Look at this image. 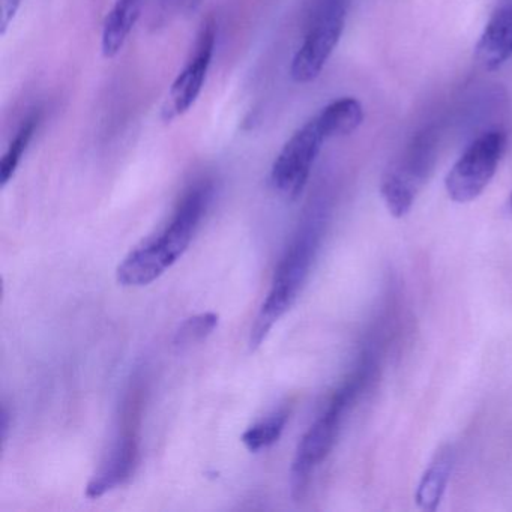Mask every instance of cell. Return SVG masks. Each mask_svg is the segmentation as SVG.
<instances>
[{"mask_svg": "<svg viewBox=\"0 0 512 512\" xmlns=\"http://www.w3.org/2000/svg\"><path fill=\"white\" fill-rule=\"evenodd\" d=\"M212 197L214 185L211 181H199L188 188L169 224L155 238L131 251L119 265V284L125 287L148 286L172 268L190 247Z\"/></svg>", "mask_w": 512, "mask_h": 512, "instance_id": "obj_1", "label": "cell"}, {"mask_svg": "<svg viewBox=\"0 0 512 512\" xmlns=\"http://www.w3.org/2000/svg\"><path fill=\"white\" fill-rule=\"evenodd\" d=\"M325 227V206L311 205L278 263L271 290L251 326V349H257L266 340L275 323L295 304L319 253Z\"/></svg>", "mask_w": 512, "mask_h": 512, "instance_id": "obj_2", "label": "cell"}, {"mask_svg": "<svg viewBox=\"0 0 512 512\" xmlns=\"http://www.w3.org/2000/svg\"><path fill=\"white\" fill-rule=\"evenodd\" d=\"M370 362H364L329 400L322 415L308 428L299 442L290 470V487L293 499H304L314 469L328 457L340 433L344 415L358 397L370 376Z\"/></svg>", "mask_w": 512, "mask_h": 512, "instance_id": "obj_3", "label": "cell"}, {"mask_svg": "<svg viewBox=\"0 0 512 512\" xmlns=\"http://www.w3.org/2000/svg\"><path fill=\"white\" fill-rule=\"evenodd\" d=\"M350 0H314L307 20V32L293 56L290 76L299 85L314 82L337 49Z\"/></svg>", "mask_w": 512, "mask_h": 512, "instance_id": "obj_4", "label": "cell"}, {"mask_svg": "<svg viewBox=\"0 0 512 512\" xmlns=\"http://www.w3.org/2000/svg\"><path fill=\"white\" fill-rule=\"evenodd\" d=\"M437 160V137L431 130H425L413 137L400 157L386 170L380 184V194L395 218L409 214L433 172Z\"/></svg>", "mask_w": 512, "mask_h": 512, "instance_id": "obj_5", "label": "cell"}, {"mask_svg": "<svg viewBox=\"0 0 512 512\" xmlns=\"http://www.w3.org/2000/svg\"><path fill=\"white\" fill-rule=\"evenodd\" d=\"M506 145L508 136L502 130H488L476 137L446 175L449 199L460 205L478 199L496 175Z\"/></svg>", "mask_w": 512, "mask_h": 512, "instance_id": "obj_6", "label": "cell"}, {"mask_svg": "<svg viewBox=\"0 0 512 512\" xmlns=\"http://www.w3.org/2000/svg\"><path fill=\"white\" fill-rule=\"evenodd\" d=\"M328 140L316 116L298 128L272 164L271 184L274 190L287 199L299 197Z\"/></svg>", "mask_w": 512, "mask_h": 512, "instance_id": "obj_7", "label": "cell"}, {"mask_svg": "<svg viewBox=\"0 0 512 512\" xmlns=\"http://www.w3.org/2000/svg\"><path fill=\"white\" fill-rule=\"evenodd\" d=\"M218 22L214 16L203 20L197 34L196 43L184 70L179 73L170 88L169 98L163 110L164 121H172L185 115L199 100L214 58L217 46Z\"/></svg>", "mask_w": 512, "mask_h": 512, "instance_id": "obj_8", "label": "cell"}, {"mask_svg": "<svg viewBox=\"0 0 512 512\" xmlns=\"http://www.w3.org/2000/svg\"><path fill=\"white\" fill-rule=\"evenodd\" d=\"M139 461V439L133 427L122 431L86 487L88 499H100L133 476Z\"/></svg>", "mask_w": 512, "mask_h": 512, "instance_id": "obj_9", "label": "cell"}, {"mask_svg": "<svg viewBox=\"0 0 512 512\" xmlns=\"http://www.w3.org/2000/svg\"><path fill=\"white\" fill-rule=\"evenodd\" d=\"M512 59V0H505L491 14L475 46V61L494 73Z\"/></svg>", "mask_w": 512, "mask_h": 512, "instance_id": "obj_10", "label": "cell"}, {"mask_svg": "<svg viewBox=\"0 0 512 512\" xmlns=\"http://www.w3.org/2000/svg\"><path fill=\"white\" fill-rule=\"evenodd\" d=\"M145 0H116L104 22L101 50L104 58L112 59L121 53L139 22Z\"/></svg>", "mask_w": 512, "mask_h": 512, "instance_id": "obj_11", "label": "cell"}, {"mask_svg": "<svg viewBox=\"0 0 512 512\" xmlns=\"http://www.w3.org/2000/svg\"><path fill=\"white\" fill-rule=\"evenodd\" d=\"M452 466H454V452L451 446H443L422 473L421 481L416 487L415 502L419 509L427 512L436 511L448 487Z\"/></svg>", "mask_w": 512, "mask_h": 512, "instance_id": "obj_12", "label": "cell"}, {"mask_svg": "<svg viewBox=\"0 0 512 512\" xmlns=\"http://www.w3.org/2000/svg\"><path fill=\"white\" fill-rule=\"evenodd\" d=\"M328 139L350 136L364 122V107L356 98L344 97L332 101L316 115Z\"/></svg>", "mask_w": 512, "mask_h": 512, "instance_id": "obj_13", "label": "cell"}, {"mask_svg": "<svg viewBox=\"0 0 512 512\" xmlns=\"http://www.w3.org/2000/svg\"><path fill=\"white\" fill-rule=\"evenodd\" d=\"M40 122V110L32 112L22 122L16 136L11 140L7 152H5L2 161H0V184H2V187H5L16 175L17 169H19L20 163H22L23 155L28 151L29 145H31L38 127H40Z\"/></svg>", "mask_w": 512, "mask_h": 512, "instance_id": "obj_14", "label": "cell"}, {"mask_svg": "<svg viewBox=\"0 0 512 512\" xmlns=\"http://www.w3.org/2000/svg\"><path fill=\"white\" fill-rule=\"evenodd\" d=\"M287 419H289V412L278 410V412L269 415L268 418L251 425L241 437L245 448L251 452H259L274 445L283 434Z\"/></svg>", "mask_w": 512, "mask_h": 512, "instance_id": "obj_15", "label": "cell"}, {"mask_svg": "<svg viewBox=\"0 0 512 512\" xmlns=\"http://www.w3.org/2000/svg\"><path fill=\"white\" fill-rule=\"evenodd\" d=\"M218 326V316L215 313H202L185 320L175 334L173 344L179 349L193 346L206 340Z\"/></svg>", "mask_w": 512, "mask_h": 512, "instance_id": "obj_16", "label": "cell"}, {"mask_svg": "<svg viewBox=\"0 0 512 512\" xmlns=\"http://www.w3.org/2000/svg\"><path fill=\"white\" fill-rule=\"evenodd\" d=\"M203 0H161L160 22L170 23L179 17L194 13Z\"/></svg>", "mask_w": 512, "mask_h": 512, "instance_id": "obj_17", "label": "cell"}, {"mask_svg": "<svg viewBox=\"0 0 512 512\" xmlns=\"http://www.w3.org/2000/svg\"><path fill=\"white\" fill-rule=\"evenodd\" d=\"M22 4L23 0H0V34H7V29L16 19Z\"/></svg>", "mask_w": 512, "mask_h": 512, "instance_id": "obj_18", "label": "cell"}, {"mask_svg": "<svg viewBox=\"0 0 512 512\" xmlns=\"http://www.w3.org/2000/svg\"><path fill=\"white\" fill-rule=\"evenodd\" d=\"M8 428H10V415H8V410L2 409V413H0V434H2V439H7Z\"/></svg>", "mask_w": 512, "mask_h": 512, "instance_id": "obj_19", "label": "cell"}, {"mask_svg": "<svg viewBox=\"0 0 512 512\" xmlns=\"http://www.w3.org/2000/svg\"><path fill=\"white\" fill-rule=\"evenodd\" d=\"M509 209H511V212H512V194H511V199H509Z\"/></svg>", "mask_w": 512, "mask_h": 512, "instance_id": "obj_20", "label": "cell"}]
</instances>
